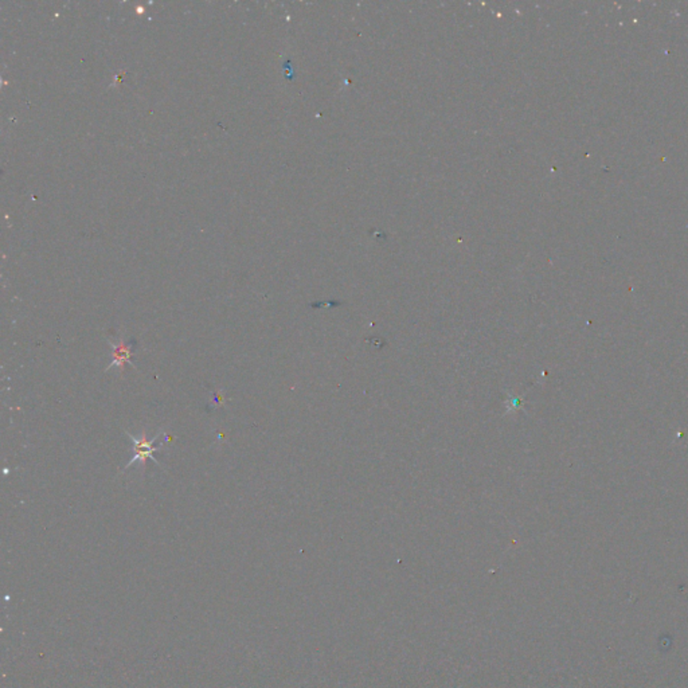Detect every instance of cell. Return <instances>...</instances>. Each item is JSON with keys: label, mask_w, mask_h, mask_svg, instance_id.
<instances>
[{"label": "cell", "mask_w": 688, "mask_h": 688, "mask_svg": "<svg viewBox=\"0 0 688 688\" xmlns=\"http://www.w3.org/2000/svg\"><path fill=\"white\" fill-rule=\"evenodd\" d=\"M125 434H127V436H128V439L134 443V456L132 459H131V460H130V461H128V464L125 466L124 470H127V469H128L130 466H132L134 463H136V461H140V463H141V466H143V470H145V469H147V463H148V460H152V461L155 463L156 466H160V463H159V461L156 460L155 457H154V453H155L156 450H160V449H161L160 446H163L161 443L159 445L155 444L156 440H157L160 436H164V430H163V429H160V430L156 433L155 436H154L152 439H150V437L147 436V432H145V430H143V432H141V436H140V437H134V436H132V434H131L130 432H127V430H125Z\"/></svg>", "instance_id": "obj_1"}, {"label": "cell", "mask_w": 688, "mask_h": 688, "mask_svg": "<svg viewBox=\"0 0 688 688\" xmlns=\"http://www.w3.org/2000/svg\"><path fill=\"white\" fill-rule=\"evenodd\" d=\"M108 344L112 347V362L105 369V371H109L113 367H118L121 377H123L124 371H125V364L130 363L132 367H134V363H132V356L136 351L137 342H136V339H130L128 342H124V339H120L118 344H113L112 342H108Z\"/></svg>", "instance_id": "obj_2"}]
</instances>
